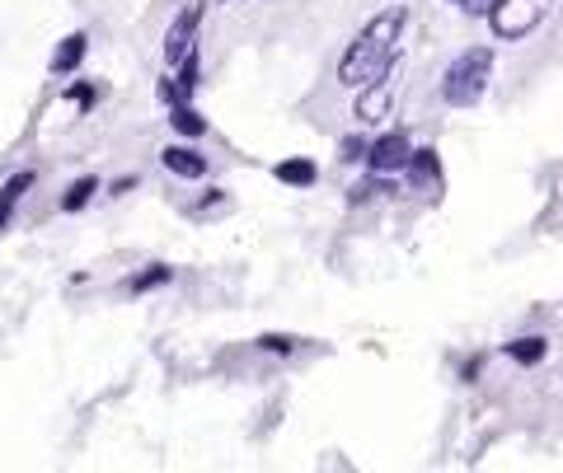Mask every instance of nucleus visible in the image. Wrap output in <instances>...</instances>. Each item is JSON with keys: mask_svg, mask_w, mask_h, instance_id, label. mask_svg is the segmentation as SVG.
Here are the masks:
<instances>
[{"mask_svg": "<svg viewBox=\"0 0 563 473\" xmlns=\"http://www.w3.org/2000/svg\"><path fill=\"white\" fill-rule=\"evenodd\" d=\"M404 5H390L381 10L375 20L357 34V43L343 52L338 61V81L348 85V89H367L375 85L381 75H390V66H395V47H399V34H404Z\"/></svg>", "mask_w": 563, "mask_h": 473, "instance_id": "nucleus-1", "label": "nucleus"}, {"mask_svg": "<svg viewBox=\"0 0 563 473\" xmlns=\"http://www.w3.org/2000/svg\"><path fill=\"white\" fill-rule=\"evenodd\" d=\"M493 75V47H465L442 75V99L451 108H475Z\"/></svg>", "mask_w": 563, "mask_h": 473, "instance_id": "nucleus-2", "label": "nucleus"}, {"mask_svg": "<svg viewBox=\"0 0 563 473\" xmlns=\"http://www.w3.org/2000/svg\"><path fill=\"white\" fill-rule=\"evenodd\" d=\"M550 5H554V0H498V5L489 10L493 34L498 38H526L530 28L550 14Z\"/></svg>", "mask_w": 563, "mask_h": 473, "instance_id": "nucleus-3", "label": "nucleus"}, {"mask_svg": "<svg viewBox=\"0 0 563 473\" xmlns=\"http://www.w3.org/2000/svg\"><path fill=\"white\" fill-rule=\"evenodd\" d=\"M409 155H414L409 136H404V132H385V136H375L367 146V165H371V173H399L404 165H409Z\"/></svg>", "mask_w": 563, "mask_h": 473, "instance_id": "nucleus-4", "label": "nucleus"}, {"mask_svg": "<svg viewBox=\"0 0 563 473\" xmlns=\"http://www.w3.org/2000/svg\"><path fill=\"white\" fill-rule=\"evenodd\" d=\"M202 14H207L202 5H188V10L179 14V20L169 24V34H165V47H160L169 66H179V61H183L188 52H193V38H197V28H202Z\"/></svg>", "mask_w": 563, "mask_h": 473, "instance_id": "nucleus-5", "label": "nucleus"}, {"mask_svg": "<svg viewBox=\"0 0 563 473\" xmlns=\"http://www.w3.org/2000/svg\"><path fill=\"white\" fill-rule=\"evenodd\" d=\"M160 165L169 173H179V179H202V173H207V155H197L193 146H165Z\"/></svg>", "mask_w": 563, "mask_h": 473, "instance_id": "nucleus-6", "label": "nucleus"}, {"mask_svg": "<svg viewBox=\"0 0 563 473\" xmlns=\"http://www.w3.org/2000/svg\"><path fill=\"white\" fill-rule=\"evenodd\" d=\"M85 52H89V38H85V34H67V38L57 43V52H52V61H47V66H52V75H71V71L85 61Z\"/></svg>", "mask_w": 563, "mask_h": 473, "instance_id": "nucleus-7", "label": "nucleus"}, {"mask_svg": "<svg viewBox=\"0 0 563 473\" xmlns=\"http://www.w3.org/2000/svg\"><path fill=\"white\" fill-rule=\"evenodd\" d=\"M169 128H175L183 141H202V136H207V118H202L188 99H179L175 108H169Z\"/></svg>", "mask_w": 563, "mask_h": 473, "instance_id": "nucleus-8", "label": "nucleus"}, {"mask_svg": "<svg viewBox=\"0 0 563 473\" xmlns=\"http://www.w3.org/2000/svg\"><path fill=\"white\" fill-rule=\"evenodd\" d=\"M273 179H277V183H287V187H310V183L320 179V169H315V160L296 155V160H282V165L273 169Z\"/></svg>", "mask_w": 563, "mask_h": 473, "instance_id": "nucleus-9", "label": "nucleus"}, {"mask_svg": "<svg viewBox=\"0 0 563 473\" xmlns=\"http://www.w3.org/2000/svg\"><path fill=\"white\" fill-rule=\"evenodd\" d=\"M28 187H34V173H28V169H24V173H14V179H10L5 187H0V230H5L10 220H14V207L24 202Z\"/></svg>", "mask_w": 563, "mask_h": 473, "instance_id": "nucleus-10", "label": "nucleus"}, {"mask_svg": "<svg viewBox=\"0 0 563 473\" xmlns=\"http://www.w3.org/2000/svg\"><path fill=\"white\" fill-rule=\"evenodd\" d=\"M404 169H409V179L422 187V183H442V160H436V150H414L409 155V165H404Z\"/></svg>", "mask_w": 563, "mask_h": 473, "instance_id": "nucleus-11", "label": "nucleus"}, {"mask_svg": "<svg viewBox=\"0 0 563 473\" xmlns=\"http://www.w3.org/2000/svg\"><path fill=\"white\" fill-rule=\"evenodd\" d=\"M367 89H371V94H362V99H357V118H362V122H375V118L385 113V104H390L385 75H381V81H375V85H367Z\"/></svg>", "mask_w": 563, "mask_h": 473, "instance_id": "nucleus-12", "label": "nucleus"}, {"mask_svg": "<svg viewBox=\"0 0 563 473\" xmlns=\"http://www.w3.org/2000/svg\"><path fill=\"white\" fill-rule=\"evenodd\" d=\"M544 338H516V342H507V356L512 361H522V366H536V361H544Z\"/></svg>", "mask_w": 563, "mask_h": 473, "instance_id": "nucleus-13", "label": "nucleus"}, {"mask_svg": "<svg viewBox=\"0 0 563 473\" xmlns=\"http://www.w3.org/2000/svg\"><path fill=\"white\" fill-rule=\"evenodd\" d=\"M99 193V179H75L71 187H67V197H61V211H81V207H89V197Z\"/></svg>", "mask_w": 563, "mask_h": 473, "instance_id": "nucleus-14", "label": "nucleus"}, {"mask_svg": "<svg viewBox=\"0 0 563 473\" xmlns=\"http://www.w3.org/2000/svg\"><path fill=\"white\" fill-rule=\"evenodd\" d=\"M197 75H202V61H197V52H188V57L179 61V75H175V85H179V94H183V99H193V89L202 85Z\"/></svg>", "mask_w": 563, "mask_h": 473, "instance_id": "nucleus-15", "label": "nucleus"}, {"mask_svg": "<svg viewBox=\"0 0 563 473\" xmlns=\"http://www.w3.org/2000/svg\"><path fill=\"white\" fill-rule=\"evenodd\" d=\"M169 277H175V267L155 263V267H146V272H136V277H132V287H128V291H132V295H146L151 287H165Z\"/></svg>", "mask_w": 563, "mask_h": 473, "instance_id": "nucleus-16", "label": "nucleus"}, {"mask_svg": "<svg viewBox=\"0 0 563 473\" xmlns=\"http://www.w3.org/2000/svg\"><path fill=\"white\" fill-rule=\"evenodd\" d=\"M381 193H390V183H385V173H371V179H362L348 193V202L352 207H362V202H371V197H381Z\"/></svg>", "mask_w": 563, "mask_h": 473, "instance_id": "nucleus-17", "label": "nucleus"}, {"mask_svg": "<svg viewBox=\"0 0 563 473\" xmlns=\"http://www.w3.org/2000/svg\"><path fill=\"white\" fill-rule=\"evenodd\" d=\"M259 347H263V352L287 356V352H296V347H301V342H296V338H282V333H263V338H259Z\"/></svg>", "mask_w": 563, "mask_h": 473, "instance_id": "nucleus-18", "label": "nucleus"}, {"mask_svg": "<svg viewBox=\"0 0 563 473\" xmlns=\"http://www.w3.org/2000/svg\"><path fill=\"white\" fill-rule=\"evenodd\" d=\"M367 146H371V141H362V136H348V141H343V146H338V150H343L338 160H348V165H352V160H367Z\"/></svg>", "mask_w": 563, "mask_h": 473, "instance_id": "nucleus-19", "label": "nucleus"}, {"mask_svg": "<svg viewBox=\"0 0 563 473\" xmlns=\"http://www.w3.org/2000/svg\"><path fill=\"white\" fill-rule=\"evenodd\" d=\"M451 5H465V0H451Z\"/></svg>", "mask_w": 563, "mask_h": 473, "instance_id": "nucleus-20", "label": "nucleus"}]
</instances>
